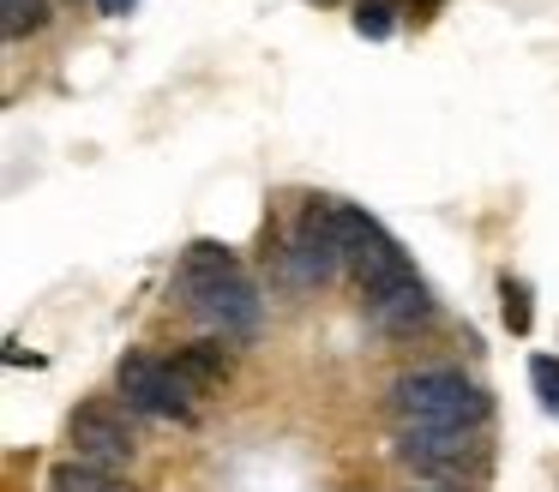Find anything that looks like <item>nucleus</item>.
I'll use <instances>...</instances> for the list:
<instances>
[{
	"instance_id": "6e6552de",
	"label": "nucleus",
	"mask_w": 559,
	"mask_h": 492,
	"mask_svg": "<svg viewBox=\"0 0 559 492\" xmlns=\"http://www.w3.org/2000/svg\"><path fill=\"white\" fill-rule=\"evenodd\" d=\"M361 307L385 336H415L421 324H433V295H427L421 276H403L397 288H379V295L361 300Z\"/></svg>"
},
{
	"instance_id": "2eb2a0df",
	"label": "nucleus",
	"mask_w": 559,
	"mask_h": 492,
	"mask_svg": "<svg viewBox=\"0 0 559 492\" xmlns=\"http://www.w3.org/2000/svg\"><path fill=\"white\" fill-rule=\"evenodd\" d=\"M103 12H133V0H97Z\"/></svg>"
},
{
	"instance_id": "7ed1b4c3",
	"label": "nucleus",
	"mask_w": 559,
	"mask_h": 492,
	"mask_svg": "<svg viewBox=\"0 0 559 492\" xmlns=\"http://www.w3.org/2000/svg\"><path fill=\"white\" fill-rule=\"evenodd\" d=\"M337 235H343V271L355 276L361 300L379 295V288H397L403 276H415V264L403 259V247L367 211H355V204H337Z\"/></svg>"
},
{
	"instance_id": "ddd939ff",
	"label": "nucleus",
	"mask_w": 559,
	"mask_h": 492,
	"mask_svg": "<svg viewBox=\"0 0 559 492\" xmlns=\"http://www.w3.org/2000/svg\"><path fill=\"white\" fill-rule=\"evenodd\" d=\"M530 384H535V396H542L547 415H559V360L554 355H535L530 360Z\"/></svg>"
},
{
	"instance_id": "f8f14e48",
	"label": "nucleus",
	"mask_w": 559,
	"mask_h": 492,
	"mask_svg": "<svg viewBox=\"0 0 559 492\" xmlns=\"http://www.w3.org/2000/svg\"><path fill=\"white\" fill-rule=\"evenodd\" d=\"M499 312H506V324H511V331H530V319H535V312H530V288H523L518 283V276H506V283H499Z\"/></svg>"
},
{
	"instance_id": "f257e3e1",
	"label": "nucleus",
	"mask_w": 559,
	"mask_h": 492,
	"mask_svg": "<svg viewBox=\"0 0 559 492\" xmlns=\"http://www.w3.org/2000/svg\"><path fill=\"white\" fill-rule=\"evenodd\" d=\"M175 300L193 312L199 324L223 336H247L259 324V295H253V276L241 271L229 247L217 240H193L175 264Z\"/></svg>"
},
{
	"instance_id": "9d476101",
	"label": "nucleus",
	"mask_w": 559,
	"mask_h": 492,
	"mask_svg": "<svg viewBox=\"0 0 559 492\" xmlns=\"http://www.w3.org/2000/svg\"><path fill=\"white\" fill-rule=\"evenodd\" d=\"M49 492H133L115 468H91V463H61L49 475Z\"/></svg>"
},
{
	"instance_id": "1a4fd4ad",
	"label": "nucleus",
	"mask_w": 559,
	"mask_h": 492,
	"mask_svg": "<svg viewBox=\"0 0 559 492\" xmlns=\"http://www.w3.org/2000/svg\"><path fill=\"white\" fill-rule=\"evenodd\" d=\"M175 372L187 379L193 396H205V391H217V384L229 379V348L223 343H187L181 355H175Z\"/></svg>"
},
{
	"instance_id": "20e7f679",
	"label": "nucleus",
	"mask_w": 559,
	"mask_h": 492,
	"mask_svg": "<svg viewBox=\"0 0 559 492\" xmlns=\"http://www.w3.org/2000/svg\"><path fill=\"white\" fill-rule=\"evenodd\" d=\"M115 384H121V396H127V408H133V415L193 420V391H187V379L175 372V360L127 355L121 367H115Z\"/></svg>"
},
{
	"instance_id": "0eeeda50",
	"label": "nucleus",
	"mask_w": 559,
	"mask_h": 492,
	"mask_svg": "<svg viewBox=\"0 0 559 492\" xmlns=\"http://www.w3.org/2000/svg\"><path fill=\"white\" fill-rule=\"evenodd\" d=\"M397 456L421 475H463L481 463L475 432H427V427H397Z\"/></svg>"
},
{
	"instance_id": "423d86ee",
	"label": "nucleus",
	"mask_w": 559,
	"mask_h": 492,
	"mask_svg": "<svg viewBox=\"0 0 559 492\" xmlns=\"http://www.w3.org/2000/svg\"><path fill=\"white\" fill-rule=\"evenodd\" d=\"M67 444H73V463H91V468H121L133 456V427L115 403H85L73 420H67Z\"/></svg>"
},
{
	"instance_id": "39448f33",
	"label": "nucleus",
	"mask_w": 559,
	"mask_h": 492,
	"mask_svg": "<svg viewBox=\"0 0 559 492\" xmlns=\"http://www.w3.org/2000/svg\"><path fill=\"white\" fill-rule=\"evenodd\" d=\"M289 276L295 283H331V276L343 271V235H337V204H307V216L295 223V235H289Z\"/></svg>"
},
{
	"instance_id": "dca6fc26",
	"label": "nucleus",
	"mask_w": 559,
	"mask_h": 492,
	"mask_svg": "<svg viewBox=\"0 0 559 492\" xmlns=\"http://www.w3.org/2000/svg\"><path fill=\"white\" fill-rule=\"evenodd\" d=\"M421 7H439V0H421Z\"/></svg>"
},
{
	"instance_id": "f03ea898",
	"label": "nucleus",
	"mask_w": 559,
	"mask_h": 492,
	"mask_svg": "<svg viewBox=\"0 0 559 492\" xmlns=\"http://www.w3.org/2000/svg\"><path fill=\"white\" fill-rule=\"evenodd\" d=\"M391 420L397 427H427V432H481L487 396L451 367H421L391 384Z\"/></svg>"
},
{
	"instance_id": "4468645a",
	"label": "nucleus",
	"mask_w": 559,
	"mask_h": 492,
	"mask_svg": "<svg viewBox=\"0 0 559 492\" xmlns=\"http://www.w3.org/2000/svg\"><path fill=\"white\" fill-rule=\"evenodd\" d=\"M355 31L361 36H391V0H367V7L355 12Z\"/></svg>"
},
{
	"instance_id": "9b49d317",
	"label": "nucleus",
	"mask_w": 559,
	"mask_h": 492,
	"mask_svg": "<svg viewBox=\"0 0 559 492\" xmlns=\"http://www.w3.org/2000/svg\"><path fill=\"white\" fill-rule=\"evenodd\" d=\"M43 24H49V7H43V0H0V31H7V43L43 31Z\"/></svg>"
}]
</instances>
